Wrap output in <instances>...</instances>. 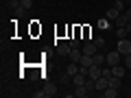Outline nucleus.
I'll return each mask as SVG.
<instances>
[{
	"label": "nucleus",
	"mask_w": 131,
	"mask_h": 98,
	"mask_svg": "<svg viewBox=\"0 0 131 98\" xmlns=\"http://www.w3.org/2000/svg\"><path fill=\"white\" fill-rule=\"evenodd\" d=\"M122 59H125V57H122L118 50H112V52H107V55H105V61H107V65H112V68H114V65H118Z\"/></svg>",
	"instance_id": "f257e3e1"
},
{
	"label": "nucleus",
	"mask_w": 131,
	"mask_h": 98,
	"mask_svg": "<svg viewBox=\"0 0 131 98\" xmlns=\"http://www.w3.org/2000/svg\"><path fill=\"white\" fill-rule=\"evenodd\" d=\"M116 50L120 52L122 57L131 55V42H129V39H118V48H116Z\"/></svg>",
	"instance_id": "f03ea898"
},
{
	"label": "nucleus",
	"mask_w": 131,
	"mask_h": 98,
	"mask_svg": "<svg viewBox=\"0 0 131 98\" xmlns=\"http://www.w3.org/2000/svg\"><path fill=\"white\" fill-rule=\"evenodd\" d=\"M81 50H83V55H96L98 52V46L94 42H85L83 46H81Z\"/></svg>",
	"instance_id": "7ed1b4c3"
},
{
	"label": "nucleus",
	"mask_w": 131,
	"mask_h": 98,
	"mask_svg": "<svg viewBox=\"0 0 131 98\" xmlns=\"http://www.w3.org/2000/svg\"><path fill=\"white\" fill-rule=\"evenodd\" d=\"M68 57H70V61L79 63V61H81V57H83V50H79V48H72V50H70V55H68Z\"/></svg>",
	"instance_id": "20e7f679"
},
{
	"label": "nucleus",
	"mask_w": 131,
	"mask_h": 98,
	"mask_svg": "<svg viewBox=\"0 0 131 98\" xmlns=\"http://www.w3.org/2000/svg\"><path fill=\"white\" fill-rule=\"evenodd\" d=\"M92 63H94V55H83V57H81V61H79L81 68H90Z\"/></svg>",
	"instance_id": "39448f33"
},
{
	"label": "nucleus",
	"mask_w": 131,
	"mask_h": 98,
	"mask_svg": "<svg viewBox=\"0 0 131 98\" xmlns=\"http://www.w3.org/2000/svg\"><path fill=\"white\" fill-rule=\"evenodd\" d=\"M72 81H74V87H77V85H85V81H88V76H85L83 72L79 70V72H77L74 76H72Z\"/></svg>",
	"instance_id": "423d86ee"
},
{
	"label": "nucleus",
	"mask_w": 131,
	"mask_h": 98,
	"mask_svg": "<svg viewBox=\"0 0 131 98\" xmlns=\"http://www.w3.org/2000/svg\"><path fill=\"white\" fill-rule=\"evenodd\" d=\"M107 87H109V79H105V76H101V79H96V89H101V92H105Z\"/></svg>",
	"instance_id": "0eeeda50"
},
{
	"label": "nucleus",
	"mask_w": 131,
	"mask_h": 98,
	"mask_svg": "<svg viewBox=\"0 0 131 98\" xmlns=\"http://www.w3.org/2000/svg\"><path fill=\"white\" fill-rule=\"evenodd\" d=\"M70 44H59L57 46V55H61V57H66V55H70Z\"/></svg>",
	"instance_id": "6e6552de"
},
{
	"label": "nucleus",
	"mask_w": 131,
	"mask_h": 98,
	"mask_svg": "<svg viewBox=\"0 0 131 98\" xmlns=\"http://www.w3.org/2000/svg\"><path fill=\"white\" fill-rule=\"evenodd\" d=\"M125 72H127V68H125V65H120V63L112 68V74H114V76H120V79L125 76Z\"/></svg>",
	"instance_id": "1a4fd4ad"
},
{
	"label": "nucleus",
	"mask_w": 131,
	"mask_h": 98,
	"mask_svg": "<svg viewBox=\"0 0 131 98\" xmlns=\"http://www.w3.org/2000/svg\"><path fill=\"white\" fill-rule=\"evenodd\" d=\"M88 87H85V85H77V87H74V96H79V98H85V96H88Z\"/></svg>",
	"instance_id": "9d476101"
},
{
	"label": "nucleus",
	"mask_w": 131,
	"mask_h": 98,
	"mask_svg": "<svg viewBox=\"0 0 131 98\" xmlns=\"http://www.w3.org/2000/svg\"><path fill=\"white\" fill-rule=\"evenodd\" d=\"M120 13H122V11H118L116 7H112V9H107V15H105V18H107V20H118Z\"/></svg>",
	"instance_id": "9b49d317"
},
{
	"label": "nucleus",
	"mask_w": 131,
	"mask_h": 98,
	"mask_svg": "<svg viewBox=\"0 0 131 98\" xmlns=\"http://www.w3.org/2000/svg\"><path fill=\"white\" fill-rule=\"evenodd\" d=\"M120 85H122V79H120V76H109V87L120 89Z\"/></svg>",
	"instance_id": "f8f14e48"
},
{
	"label": "nucleus",
	"mask_w": 131,
	"mask_h": 98,
	"mask_svg": "<svg viewBox=\"0 0 131 98\" xmlns=\"http://www.w3.org/2000/svg\"><path fill=\"white\" fill-rule=\"evenodd\" d=\"M79 70H81V65L72 61V63L68 65V70H66V72H68V74H70V76H74V74H77V72H79Z\"/></svg>",
	"instance_id": "ddd939ff"
},
{
	"label": "nucleus",
	"mask_w": 131,
	"mask_h": 98,
	"mask_svg": "<svg viewBox=\"0 0 131 98\" xmlns=\"http://www.w3.org/2000/svg\"><path fill=\"white\" fill-rule=\"evenodd\" d=\"M103 96H105V98H116V96H118V89H116V87H107V89L103 92Z\"/></svg>",
	"instance_id": "4468645a"
},
{
	"label": "nucleus",
	"mask_w": 131,
	"mask_h": 98,
	"mask_svg": "<svg viewBox=\"0 0 131 98\" xmlns=\"http://www.w3.org/2000/svg\"><path fill=\"white\" fill-rule=\"evenodd\" d=\"M127 35H129V31H127L125 26H118V28H116V37H118V39H125Z\"/></svg>",
	"instance_id": "2eb2a0df"
},
{
	"label": "nucleus",
	"mask_w": 131,
	"mask_h": 98,
	"mask_svg": "<svg viewBox=\"0 0 131 98\" xmlns=\"http://www.w3.org/2000/svg\"><path fill=\"white\" fill-rule=\"evenodd\" d=\"M94 63H96V65H105V63H107V61H105V55L96 52V55H94Z\"/></svg>",
	"instance_id": "dca6fc26"
},
{
	"label": "nucleus",
	"mask_w": 131,
	"mask_h": 98,
	"mask_svg": "<svg viewBox=\"0 0 131 98\" xmlns=\"http://www.w3.org/2000/svg\"><path fill=\"white\" fill-rule=\"evenodd\" d=\"M127 22H129V20H127V15H125V13H120V15H118V20H116L118 26H127Z\"/></svg>",
	"instance_id": "f3484780"
},
{
	"label": "nucleus",
	"mask_w": 131,
	"mask_h": 98,
	"mask_svg": "<svg viewBox=\"0 0 131 98\" xmlns=\"http://www.w3.org/2000/svg\"><path fill=\"white\" fill-rule=\"evenodd\" d=\"M20 7H22L24 11H28V9L33 7V0H20Z\"/></svg>",
	"instance_id": "a211bd4d"
},
{
	"label": "nucleus",
	"mask_w": 131,
	"mask_h": 98,
	"mask_svg": "<svg viewBox=\"0 0 131 98\" xmlns=\"http://www.w3.org/2000/svg\"><path fill=\"white\" fill-rule=\"evenodd\" d=\"M44 92H46V96H55V94H57V92H55V85H50V83L44 87Z\"/></svg>",
	"instance_id": "6ab92c4d"
},
{
	"label": "nucleus",
	"mask_w": 131,
	"mask_h": 98,
	"mask_svg": "<svg viewBox=\"0 0 131 98\" xmlns=\"http://www.w3.org/2000/svg\"><path fill=\"white\" fill-rule=\"evenodd\" d=\"M114 7H116L118 11H125V0H116V2H114Z\"/></svg>",
	"instance_id": "aec40b11"
},
{
	"label": "nucleus",
	"mask_w": 131,
	"mask_h": 98,
	"mask_svg": "<svg viewBox=\"0 0 131 98\" xmlns=\"http://www.w3.org/2000/svg\"><path fill=\"white\" fill-rule=\"evenodd\" d=\"M70 79H72V76L68 74V72H66V74H63V76L59 79V83H61V85H66V83H70Z\"/></svg>",
	"instance_id": "412c9836"
},
{
	"label": "nucleus",
	"mask_w": 131,
	"mask_h": 98,
	"mask_svg": "<svg viewBox=\"0 0 131 98\" xmlns=\"http://www.w3.org/2000/svg\"><path fill=\"white\" fill-rule=\"evenodd\" d=\"M103 76H105V79H109V76H114V74H112V65H107V68H103Z\"/></svg>",
	"instance_id": "4be33fe9"
},
{
	"label": "nucleus",
	"mask_w": 131,
	"mask_h": 98,
	"mask_svg": "<svg viewBox=\"0 0 131 98\" xmlns=\"http://www.w3.org/2000/svg\"><path fill=\"white\" fill-rule=\"evenodd\" d=\"M107 22H109L107 18H101V20H98V26H101V28H107V26H109Z\"/></svg>",
	"instance_id": "5701e85b"
},
{
	"label": "nucleus",
	"mask_w": 131,
	"mask_h": 98,
	"mask_svg": "<svg viewBox=\"0 0 131 98\" xmlns=\"http://www.w3.org/2000/svg\"><path fill=\"white\" fill-rule=\"evenodd\" d=\"M94 44H96L98 48H105V39L103 37H96V39H94Z\"/></svg>",
	"instance_id": "b1692460"
},
{
	"label": "nucleus",
	"mask_w": 131,
	"mask_h": 98,
	"mask_svg": "<svg viewBox=\"0 0 131 98\" xmlns=\"http://www.w3.org/2000/svg\"><path fill=\"white\" fill-rule=\"evenodd\" d=\"M81 46V42H79V37H74V39H70V48H79Z\"/></svg>",
	"instance_id": "393cba45"
},
{
	"label": "nucleus",
	"mask_w": 131,
	"mask_h": 98,
	"mask_svg": "<svg viewBox=\"0 0 131 98\" xmlns=\"http://www.w3.org/2000/svg\"><path fill=\"white\" fill-rule=\"evenodd\" d=\"M125 68L131 70V55H125Z\"/></svg>",
	"instance_id": "a878e982"
},
{
	"label": "nucleus",
	"mask_w": 131,
	"mask_h": 98,
	"mask_svg": "<svg viewBox=\"0 0 131 98\" xmlns=\"http://www.w3.org/2000/svg\"><path fill=\"white\" fill-rule=\"evenodd\" d=\"M46 96V92H33V98H44Z\"/></svg>",
	"instance_id": "bb28decb"
},
{
	"label": "nucleus",
	"mask_w": 131,
	"mask_h": 98,
	"mask_svg": "<svg viewBox=\"0 0 131 98\" xmlns=\"http://www.w3.org/2000/svg\"><path fill=\"white\" fill-rule=\"evenodd\" d=\"M122 13L127 15V20H131V7H129V9H127V11H122Z\"/></svg>",
	"instance_id": "cd10ccee"
},
{
	"label": "nucleus",
	"mask_w": 131,
	"mask_h": 98,
	"mask_svg": "<svg viewBox=\"0 0 131 98\" xmlns=\"http://www.w3.org/2000/svg\"><path fill=\"white\" fill-rule=\"evenodd\" d=\"M125 28H127V31L131 33V20H129V22H127V26H125Z\"/></svg>",
	"instance_id": "c85d7f7f"
},
{
	"label": "nucleus",
	"mask_w": 131,
	"mask_h": 98,
	"mask_svg": "<svg viewBox=\"0 0 131 98\" xmlns=\"http://www.w3.org/2000/svg\"><path fill=\"white\" fill-rule=\"evenodd\" d=\"M129 5H131V0H129Z\"/></svg>",
	"instance_id": "c756f323"
},
{
	"label": "nucleus",
	"mask_w": 131,
	"mask_h": 98,
	"mask_svg": "<svg viewBox=\"0 0 131 98\" xmlns=\"http://www.w3.org/2000/svg\"><path fill=\"white\" fill-rule=\"evenodd\" d=\"M127 2H129V0H127Z\"/></svg>",
	"instance_id": "7c9ffc66"
}]
</instances>
